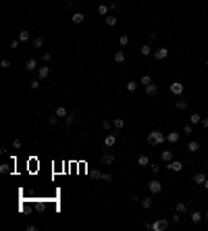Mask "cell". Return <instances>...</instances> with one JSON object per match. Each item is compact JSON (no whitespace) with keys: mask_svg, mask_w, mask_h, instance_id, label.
Returning a JSON list of instances; mask_svg holds the SVG:
<instances>
[{"mask_svg":"<svg viewBox=\"0 0 208 231\" xmlns=\"http://www.w3.org/2000/svg\"><path fill=\"white\" fill-rule=\"evenodd\" d=\"M138 85H139V81H127V84H125V88H127V92H129V94H133V92L138 90Z\"/></svg>","mask_w":208,"mask_h":231,"instance_id":"17","label":"cell"},{"mask_svg":"<svg viewBox=\"0 0 208 231\" xmlns=\"http://www.w3.org/2000/svg\"><path fill=\"white\" fill-rule=\"evenodd\" d=\"M139 84L144 85V88H146V85H150V84H152V75H148V73H146V75H142V79H139Z\"/></svg>","mask_w":208,"mask_h":231,"instance_id":"24","label":"cell"},{"mask_svg":"<svg viewBox=\"0 0 208 231\" xmlns=\"http://www.w3.org/2000/svg\"><path fill=\"white\" fill-rule=\"evenodd\" d=\"M50 75V67H40L38 69V79H46Z\"/></svg>","mask_w":208,"mask_h":231,"instance_id":"12","label":"cell"},{"mask_svg":"<svg viewBox=\"0 0 208 231\" xmlns=\"http://www.w3.org/2000/svg\"><path fill=\"white\" fill-rule=\"evenodd\" d=\"M42 46H44V38H34V48L40 50Z\"/></svg>","mask_w":208,"mask_h":231,"instance_id":"31","label":"cell"},{"mask_svg":"<svg viewBox=\"0 0 208 231\" xmlns=\"http://www.w3.org/2000/svg\"><path fill=\"white\" fill-rule=\"evenodd\" d=\"M189 219H192V223H200L202 219H204V215H202V212H198V210H194V212L189 215Z\"/></svg>","mask_w":208,"mask_h":231,"instance_id":"16","label":"cell"},{"mask_svg":"<svg viewBox=\"0 0 208 231\" xmlns=\"http://www.w3.org/2000/svg\"><path fill=\"white\" fill-rule=\"evenodd\" d=\"M139 54H142V56H150V54H154V52H152V48H150L148 44H144V46L139 48Z\"/></svg>","mask_w":208,"mask_h":231,"instance_id":"21","label":"cell"},{"mask_svg":"<svg viewBox=\"0 0 208 231\" xmlns=\"http://www.w3.org/2000/svg\"><path fill=\"white\" fill-rule=\"evenodd\" d=\"M112 125H115V129H123V125H125V121L121 119V117H117V119L112 121Z\"/></svg>","mask_w":208,"mask_h":231,"instance_id":"30","label":"cell"},{"mask_svg":"<svg viewBox=\"0 0 208 231\" xmlns=\"http://www.w3.org/2000/svg\"><path fill=\"white\" fill-rule=\"evenodd\" d=\"M166 56H169V48H165V46H160L158 50H154V58H156V61H165Z\"/></svg>","mask_w":208,"mask_h":231,"instance_id":"6","label":"cell"},{"mask_svg":"<svg viewBox=\"0 0 208 231\" xmlns=\"http://www.w3.org/2000/svg\"><path fill=\"white\" fill-rule=\"evenodd\" d=\"M115 63H117V65H123L125 63V52H123V50H119L117 54H115Z\"/></svg>","mask_w":208,"mask_h":231,"instance_id":"22","label":"cell"},{"mask_svg":"<svg viewBox=\"0 0 208 231\" xmlns=\"http://www.w3.org/2000/svg\"><path fill=\"white\" fill-rule=\"evenodd\" d=\"M204 189H208V179H206V181H204Z\"/></svg>","mask_w":208,"mask_h":231,"instance_id":"50","label":"cell"},{"mask_svg":"<svg viewBox=\"0 0 208 231\" xmlns=\"http://www.w3.org/2000/svg\"><path fill=\"white\" fill-rule=\"evenodd\" d=\"M148 189H150L152 194H160V192H162V183H160L158 179H152V181L148 183Z\"/></svg>","mask_w":208,"mask_h":231,"instance_id":"5","label":"cell"},{"mask_svg":"<svg viewBox=\"0 0 208 231\" xmlns=\"http://www.w3.org/2000/svg\"><path fill=\"white\" fill-rule=\"evenodd\" d=\"M144 90H146V96H148V98H154V96L158 94V85H156V84H150V85H146Z\"/></svg>","mask_w":208,"mask_h":231,"instance_id":"8","label":"cell"},{"mask_svg":"<svg viewBox=\"0 0 208 231\" xmlns=\"http://www.w3.org/2000/svg\"><path fill=\"white\" fill-rule=\"evenodd\" d=\"M29 88H31V90H38V88H40V79H31V81H29Z\"/></svg>","mask_w":208,"mask_h":231,"instance_id":"36","label":"cell"},{"mask_svg":"<svg viewBox=\"0 0 208 231\" xmlns=\"http://www.w3.org/2000/svg\"><path fill=\"white\" fill-rule=\"evenodd\" d=\"M35 69H38V58H29L27 63H25V71L31 73V71H35Z\"/></svg>","mask_w":208,"mask_h":231,"instance_id":"10","label":"cell"},{"mask_svg":"<svg viewBox=\"0 0 208 231\" xmlns=\"http://www.w3.org/2000/svg\"><path fill=\"white\" fill-rule=\"evenodd\" d=\"M115 144H117V135H115V133H108V135L104 138V146H106V148H112Z\"/></svg>","mask_w":208,"mask_h":231,"instance_id":"9","label":"cell"},{"mask_svg":"<svg viewBox=\"0 0 208 231\" xmlns=\"http://www.w3.org/2000/svg\"><path fill=\"white\" fill-rule=\"evenodd\" d=\"M119 44H121V46H127V44H129V35H121V38H119Z\"/></svg>","mask_w":208,"mask_h":231,"instance_id":"35","label":"cell"},{"mask_svg":"<svg viewBox=\"0 0 208 231\" xmlns=\"http://www.w3.org/2000/svg\"><path fill=\"white\" fill-rule=\"evenodd\" d=\"M198 150H200V144H198V142H189V144H187V152H198Z\"/></svg>","mask_w":208,"mask_h":231,"instance_id":"23","label":"cell"},{"mask_svg":"<svg viewBox=\"0 0 208 231\" xmlns=\"http://www.w3.org/2000/svg\"><path fill=\"white\" fill-rule=\"evenodd\" d=\"M104 21H106V25H108V27H115V25H117V17L106 15V19H104Z\"/></svg>","mask_w":208,"mask_h":231,"instance_id":"26","label":"cell"},{"mask_svg":"<svg viewBox=\"0 0 208 231\" xmlns=\"http://www.w3.org/2000/svg\"><path fill=\"white\" fill-rule=\"evenodd\" d=\"M200 125H202V127H206V129H208V117H202V121H200Z\"/></svg>","mask_w":208,"mask_h":231,"instance_id":"46","label":"cell"},{"mask_svg":"<svg viewBox=\"0 0 208 231\" xmlns=\"http://www.w3.org/2000/svg\"><path fill=\"white\" fill-rule=\"evenodd\" d=\"M171 223H173V225H179V223H181V215L177 212V210H175V215L171 217Z\"/></svg>","mask_w":208,"mask_h":231,"instance_id":"34","label":"cell"},{"mask_svg":"<svg viewBox=\"0 0 208 231\" xmlns=\"http://www.w3.org/2000/svg\"><path fill=\"white\" fill-rule=\"evenodd\" d=\"M139 204H142V206H144V208L148 210V208H152L154 200H152V198H144V200H142V202H139Z\"/></svg>","mask_w":208,"mask_h":231,"instance_id":"27","label":"cell"},{"mask_svg":"<svg viewBox=\"0 0 208 231\" xmlns=\"http://www.w3.org/2000/svg\"><path fill=\"white\" fill-rule=\"evenodd\" d=\"M92 177H96V179H102V173H100V171L96 169V171H92Z\"/></svg>","mask_w":208,"mask_h":231,"instance_id":"45","label":"cell"},{"mask_svg":"<svg viewBox=\"0 0 208 231\" xmlns=\"http://www.w3.org/2000/svg\"><path fill=\"white\" fill-rule=\"evenodd\" d=\"M166 142H171V144H177L179 142V131H171L166 135Z\"/></svg>","mask_w":208,"mask_h":231,"instance_id":"14","label":"cell"},{"mask_svg":"<svg viewBox=\"0 0 208 231\" xmlns=\"http://www.w3.org/2000/svg\"><path fill=\"white\" fill-rule=\"evenodd\" d=\"M138 165L139 167H150V158H148L146 154H142V156L138 158Z\"/></svg>","mask_w":208,"mask_h":231,"instance_id":"20","label":"cell"},{"mask_svg":"<svg viewBox=\"0 0 208 231\" xmlns=\"http://www.w3.org/2000/svg\"><path fill=\"white\" fill-rule=\"evenodd\" d=\"M102 179H104V181H111L112 175H108V173H102Z\"/></svg>","mask_w":208,"mask_h":231,"instance_id":"49","label":"cell"},{"mask_svg":"<svg viewBox=\"0 0 208 231\" xmlns=\"http://www.w3.org/2000/svg\"><path fill=\"white\" fill-rule=\"evenodd\" d=\"M0 171H2V173H11V169H8V165H2V167H0Z\"/></svg>","mask_w":208,"mask_h":231,"instance_id":"48","label":"cell"},{"mask_svg":"<svg viewBox=\"0 0 208 231\" xmlns=\"http://www.w3.org/2000/svg\"><path fill=\"white\" fill-rule=\"evenodd\" d=\"M165 229H169V221L166 219H156L152 223V231H165Z\"/></svg>","mask_w":208,"mask_h":231,"instance_id":"2","label":"cell"},{"mask_svg":"<svg viewBox=\"0 0 208 231\" xmlns=\"http://www.w3.org/2000/svg\"><path fill=\"white\" fill-rule=\"evenodd\" d=\"M48 123L50 125H56V123H58V117H56V115L54 117H48Z\"/></svg>","mask_w":208,"mask_h":231,"instance_id":"44","label":"cell"},{"mask_svg":"<svg viewBox=\"0 0 208 231\" xmlns=\"http://www.w3.org/2000/svg\"><path fill=\"white\" fill-rule=\"evenodd\" d=\"M200 121H202V115H198V112H192V115H189V123H192V125H198Z\"/></svg>","mask_w":208,"mask_h":231,"instance_id":"19","label":"cell"},{"mask_svg":"<svg viewBox=\"0 0 208 231\" xmlns=\"http://www.w3.org/2000/svg\"><path fill=\"white\" fill-rule=\"evenodd\" d=\"M166 169H169V171H175V173H179V171H183V162L173 158L171 162H166Z\"/></svg>","mask_w":208,"mask_h":231,"instance_id":"4","label":"cell"},{"mask_svg":"<svg viewBox=\"0 0 208 231\" xmlns=\"http://www.w3.org/2000/svg\"><path fill=\"white\" fill-rule=\"evenodd\" d=\"M19 40H21V42H27V40H29V31H27V29L19 31Z\"/></svg>","mask_w":208,"mask_h":231,"instance_id":"32","label":"cell"},{"mask_svg":"<svg viewBox=\"0 0 208 231\" xmlns=\"http://www.w3.org/2000/svg\"><path fill=\"white\" fill-rule=\"evenodd\" d=\"M19 44H21V40L15 38V40H11V48H19Z\"/></svg>","mask_w":208,"mask_h":231,"instance_id":"39","label":"cell"},{"mask_svg":"<svg viewBox=\"0 0 208 231\" xmlns=\"http://www.w3.org/2000/svg\"><path fill=\"white\" fill-rule=\"evenodd\" d=\"M108 11H111V7H108V4H100V7H98V15H102V17H106V15H108Z\"/></svg>","mask_w":208,"mask_h":231,"instance_id":"25","label":"cell"},{"mask_svg":"<svg viewBox=\"0 0 208 231\" xmlns=\"http://www.w3.org/2000/svg\"><path fill=\"white\" fill-rule=\"evenodd\" d=\"M173 158H175L173 150H162V161H165V162H171Z\"/></svg>","mask_w":208,"mask_h":231,"instance_id":"15","label":"cell"},{"mask_svg":"<svg viewBox=\"0 0 208 231\" xmlns=\"http://www.w3.org/2000/svg\"><path fill=\"white\" fill-rule=\"evenodd\" d=\"M206 88H208V81H206Z\"/></svg>","mask_w":208,"mask_h":231,"instance_id":"54","label":"cell"},{"mask_svg":"<svg viewBox=\"0 0 208 231\" xmlns=\"http://www.w3.org/2000/svg\"><path fill=\"white\" fill-rule=\"evenodd\" d=\"M54 115H56V117H67L69 112H67V108H65V106H58V108L54 111Z\"/></svg>","mask_w":208,"mask_h":231,"instance_id":"29","label":"cell"},{"mask_svg":"<svg viewBox=\"0 0 208 231\" xmlns=\"http://www.w3.org/2000/svg\"><path fill=\"white\" fill-rule=\"evenodd\" d=\"M204 181H206V175H204V173H196V175H194V183H196V185H204Z\"/></svg>","mask_w":208,"mask_h":231,"instance_id":"13","label":"cell"},{"mask_svg":"<svg viewBox=\"0 0 208 231\" xmlns=\"http://www.w3.org/2000/svg\"><path fill=\"white\" fill-rule=\"evenodd\" d=\"M175 210H177V212H179V215H185L187 212V206L183 202H177V206H175Z\"/></svg>","mask_w":208,"mask_h":231,"instance_id":"28","label":"cell"},{"mask_svg":"<svg viewBox=\"0 0 208 231\" xmlns=\"http://www.w3.org/2000/svg\"><path fill=\"white\" fill-rule=\"evenodd\" d=\"M71 21L75 23V25H79V23H83V21H85V15H83V13H73Z\"/></svg>","mask_w":208,"mask_h":231,"instance_id":"11","label":"cell"},{"mask_svg":"<svg viewBox=\"0 0 208 231\" xmlns=\"http://www.w3.org/2000/svg\"><path fill=\"white\" fill-rule=\"evenodd\" d=\"M77 115H79V112H69V115H67V117H65V123H67V125H73V123H75V117Z\"/></svg>","mask_w":208,"mask_h":231,"instance_id":"18","label":"cell"},{"mask_svg":"<svg viewBox=\"0 0 208 231\" xmlns=\"http://www.w3.org/2000/svg\"><path fill=\"white\" fill-rule=\"evenodd\" d=\"M150 171H152L154 175H158V173H160V167H158V165H150Z\"/></svg>","mask_w":208,"mask_h":231,"instance_id":"42","label":"cell"},{"mask_svg":"<svg viewBox=\"0 0 208 231\" xmlns=\"http://www.w3.org/2000/svg\"><path fill=\"white\" fill-rule=\"evenodd\" d=\"M175 108H179V111H185V108H187V102H185V100H177V102H175Z\"/></svg>","mask_w":208,"mask_h":231,"instance_id":"33","label":"cell"},{"mask_svg":"<svg viewBox=\"0 0 208 231\" xmlns=\"http://www.w3.org/2000/svg\"><path fill=\"white\" fill-rule=\"evenodd\" d=\"M206 67H208V58H206Z\"/></svg>","mask_w":208,"mask_h":231,"instance_id":"53","label":"cell"},{"mask_svg":"<svg viewBox=\"0 0 208 231\" xmlns=\"http://www.w3.org/2000/svg\"><path fill=\"white\" fill-rule=\"evenodd\" d=\"M169 90H171V94H175V96H181V94H183V90H185V85L179 84V81H173V84L169 85Z\"/></svg>","mask_w":208,"mask_h":231,"instance_id":"3","label":"cell"},{"mask_svg":"<svg viewBox=\"0 0 208 231\" xmlns=\"http://www.w3.org/2000/svg\"><path fill=\"white\" fill-rule=\"evenodd\" d=\"M194 131V125H192V123H187L185 127H183V133H192Z\"/></svg>","mask_w":208,"mask_h":231,"instance_id":"41","label":"cell"},{"mask_svg":"<svg viewBox=\"0 0 208 231\" xmlns=\"http://www.w3.org/2000/svg\"><path fill=\"white\" fill-rule=\"evenodd\" d=\"M204 219H206V221H208V210H206V215H204Z\"/></svg>","mask_w":208,"mask_h":231,"instance_id":"51","label":"cell"},{"mask_svg":"<svg viewBox=\"0 0 208 231\" xmlns=\"http://www.w3.org/2000/svg\"><path fill=\"white\" fill-rule=\"evenodd\" d=\"M165 140H166V135H162V131H158V129H154V131L148 133V144H150V146H160Z\"/></svg>","mask_w":208,"mask_h":231,"instance_id":"1","label":"cell"},{"mask_svg":"<svg viewBox=\"0 0 208 231\" xmlns=\"http://www.w3.org/2000/svg\"><path fill=\"white\" fill-rule=\"evenodd\" d=\"M111 127H112V123H111V121H108V119H106V121H102V129H106V131H108Z\"/></svg>","mask_w":208,"mask_h":231,"instance_id":"40","label":"cell"},{"mask_svg":"<svg viewBox=\"0 0 208 231\" xmlns=\"http://www.w3.org/2000/svg\"><path fill=\"white\" fill-rule=\"evenodd\" d=\"M50 58H52L50 52H44V54H42V61H44V63H50Z\"/></svg>","mask_w":208,"mask_h":231,"instance_id":"38","label":"cell"},{"mask_svg":"<svg viewBox=\"0 0 208 231\" xmlns=\"http://www.w3.org/2000/svg\"><path fill=\"white\" fill-rule=\"evenodd\" d=\"M75 2H83V0H75Z\"/></svg>","mask_w":208,"mask_h":231,"instance_id":"52","label":"cell"},{"mask_svg":"<svg viewBox=\"0 0 208 231\" xmlns=\"http://www.w3.org/2000/svg\"><path fill=\"white\" fill-rule=\"evenodd\" d=\"M156 38H158V34H154V31H152V34H148V40H150V42H154Z\"/></svg>","mask_w":208,"mask_h":231,"instance_id":"47","label":"cell"},{"mask_svg":"<svg viewBox=\"0 0 208 231\" xmlns=\"http://www.w3.org/2000/svg\"><path fill=\"white\" fill-rule=\"evenodd\" d=\"M100 162H102V165H112V162H115V154L106 150V152L100 156Z\"/></svg>","mask_w":208,"mask_h":231,"instance_id":"7","label":"cell"},{"mask_svg":"<svg viewBox=\"0 0 208 231\" xmlns=\"http://www.w3.org/2000/svg\"><path fill=\"white\" fill-rule=\"evenodd\" d=\"M21 146H23V142H21V140H13V148H15V150H19Z\"/></svg>","mask_w":208,"mask_h":231,"instance_id":"43","label":"cell"},{"mask_svg":"<svg viewBox=\"0 0 208 231\" xmlns=\"http://www.w3.org/2000/svg\"><path fill=\"white\" fill-rule=\"evenodd\" d=\"M0 67H2V69H8V67H11V61H8V58H2V61H0Z\"/></svg>","mask_w":208,"mask_h":231,"instance_id":"37","label":"cell"}]
</instances>
